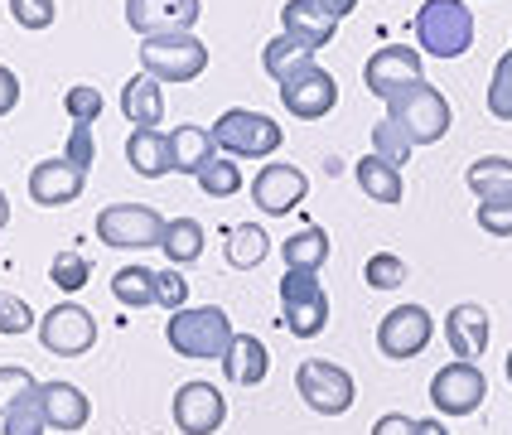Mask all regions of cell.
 I'll return each mask as SVG.
<instances>
[{"label":"cell","instance_id":"cell-26","mask_svg":"<svg viewBox=\"0 0 512 435\" xmlns=\"http://www.w3.org/2000/svg\"><path fill=\"white\" fill-rule=\"evenodd\" d=\"M353 174H358V189H363L372 203H401V194H406L401 170L387 165L382 155H363V160L353 165Z\"/></svg>","mask_w":512,"mask_h":435},{"label":"cell","instance_id":"cell-6","mask_svg":"<svg viewBox=\"0 0 512 435\" xmlns=\"http://www.w3.org/2000/svg\"><path fill=\"white\" fill-rule=\"evenodd\" d=\"M165 223L170 218H160V208H150V203H107L92 228H97V242H107V247L141 252V247H160Z\"/></svg>","mask_w":512,"mask_h":435},{"label":"cell","instance_id":"cell-22","mask_svg":"<svg viewBox=\"0 0 512 435\" xmlns=\"http://www.w3.org/2000/svg\"><path fill=\"white\" fill-rule=\"evenodd\" d=\"M126 160H131V170L141 174V179H160V174H170L174 170L170 136H165L160 126H136V131H131V141H126Z\"/></svg>","mask_w":512,"mask_h":435},{"label":"cell","instance_id":"cell-2","mask_svg":"<svg viewBox=\"0 0 512 435\" xmlns=\"http://www.w3.org/2000/svg\"><path fill=\"white\" fill-rule=\"evenodd\" d=\"M416 39L430 58H464L474 49V10L464 0H426L416 10Z\"/></svg>","mask_w":512,"mask_h":435},{"label":"cell","instance_id":"cell-44","mask_svg":"<svg viewBox=\"0 0 512 435\" xmlns=\"http://www.w3.org/2000/svg\"><path fill=\"white\" fill-rule=\"evenodd\" d=\"M63 160H68V165H78V170H92V160H97L92 126H73V131H68V150H63Z\"/></svg>","mask_w":512,"mask_h":435},{"label":"cell","instance_id":"cell-13","mask_svg":"<svg viewBox=\"0 0 512 435\" xmlns=\"http://www.w3.org/2000/svg\"><path fill=\"white\" fill-rule=\"evenodd\" d=\"M281 102L290 116L319 121V116H329L339 107V83H334V73H324L319 63H310V68H300L295 78L281 83Z\"/></svg>","mask_w":512,"mask_h":435},{"label":"cell","instance_id":"cell-5","mask_svg":"<svg viewBox=\"0 0 512 435\" xmlns=\"http://www.w3.org/2000/svg\"><path fill=\"white\" fill-rule=\"evenodd\" d=\"M387 116L411 136V145H435V141H445V131H450V102H445L440 87H430V83H416V87H406V92H397L387 102Z\"/></svg>","mask_w":512,"mask_h":435},{"label":"cell","instance_id":"cell-18","mask_svg":"<svg viewBox=\"0 0 512 435\" xmlns=\"http://www.w3.org/2000/svg\"><path fill=\"white\" fill-rule=\"evenodd\" d=\"M39 406H44V421L49 431H83L87 416H92V402H87L83 387L73 382H39Z\"/></svg>","mask_w":512,"mask_h":435},{"label":"cell","instance_id":"cell-45","mask_svg":"<svg viewBox=\"0 0 512 435\" xmlns=\"http://www.w3.org/2000/svg\"><path fill=\"white\" fill-rule=\"evenodd\" d=\"M15 107H20V78H15V68L0 63V116H10Z\"/></svg>","mask_w":512,"mask_h":435},{"label":"cell","instance_id":"cell-49","mask_svg":"<svg viewBox=\"0 0 512 435\" xmlns=\"http://www.w3.org/2000/svg\"><path fill=\"white\" fill-rule=\"evenodd\" d=\"M10 223V199H5V189H0V228Z\"/></svg>","mask_w":512,"mask_h":435},{"label":"cell","instance_id":"cell-19","mask_svg":"<svg viewBox=\"0 0 512 435\" xmlns=\"http://www.w3.org/2000/svg\"><path fill=\"white\" fill-rule=\"evenodd\" d=\"M281 34H290V39H300L305 49H324L329 39H334V29H339V20L319 5V0H285V10H281Z\"/></svg>","mask_w":512,"mask_h":435},{"label":"cell","instance_id":"cell-36","mask_svg":"<svg viewBox=\"0 0 512 435\" xmlns=\"http://www.w3.org/2000/svg\"><path fill=\"white\" fill-rule=\"evenodd\" d=\"M34 392H39V382H34L29 368H20V363H5V368H0V416L15 411V406L25 402V397H34Z\"/></svg>","mask_w":512,"mask_h":435},{"label":"cell","instance_id":"cell-25","mask_svg":"<svg viewBox=\"0 0 512 435\" xmlns=\"http://www.w3.org/2000/svg\"><path fill=\"white\" fill-rule=\"evenodd\" d=\"M266 252H271V237H266L261 223H232V228L223 232V257H228V266H237V271L261 266Z\"/></svg>","mask_w":512,"mask_h":435},{"label":"cell","instance_id":"cell-9","mask_svg":"<svg viewBox=\"0 0 512 435\" xmlns=\"http://www.w3.org/2000/svg\"><path fill=\"white\" fill-rule=\"evenodd\" d=\"M488 397V382L479 373V363H445L440 373L430 377V402L440 416H474Z\"/></svg>","mask_w":512,"mask_h":435},{"label":"cell","instance_id":"cell-33","mask_svg":"<svg viewBox=\"0 0 512 435\" xmlns=\"http://www.w3.org/2000/svg\"><path fill=\"white\" fill-rule=\"evenodd\" d=\"M49 281L73 295V290H83L87 281H92V261H87L83 252H73V247H68V252H54V261H49Z\"/></svg>","mask_w":512,"mask_h":435},{"label":"cell","instance_id":"cell-12","mask_svg":"<svg viewBox=\"0 0 512 435\" xmlns=\"http://www.w3.org/2000/svg\"><path fill=\"white\" fill-rule=\"evenodd\" d=\"M363 83H368V92L382 97V102H392L406 87L426 83V78H421V49H406V44L377 49V54L368 58V68H363Z\"/></svg>","mask_w":512,"mask_h":435},{"label":"cell","instance_id":"cell-46","mask_svg":"<svg viewBox=\"0 0 512 435\" xmlns=\"http://www.w3.org/2000/svg\"><path fill=\"white\" fill-rule=\"evenodd\" d=\"M372 435H416V421H411V416H401V411H387V416H377Z\"/></svg>","mask_w":512,"mask_h":435},{"label":"cell","instance_id":"cell-37","mask_svg":"<svg viewBox=\"0 0 512 435\" xmlns=\"http://www.w3.org/2000/svg\"><path fill=\"white\" fill-rule=\"evenodd\" d=\"M102 107H107V97H102L97 87H87V83L63 92V112L73 116V126H92V121L102 116Z\"/></svg>","mask_w":512,"mask_h":435},{"label":"cell","instance_id":"cell-41","mask_svg":"<svg viewBox=\"0 0 512 435\" xmlns=\"http://www.w3.org/2000/svg\"><path fill=\"white\" fill-rule=\"evenodd\" d=\"M34 329V310H29L20 295H10V290H0V334H29Z\"/></svg>","mask_w":512,"mask_h":435},{"label":"cell","instance_id":"cell-32","mask_svg":"<svg viewBox=\"0 0 512 435\" xmlns=\"http://www.w3.org/2000/svg\"><path fill=\"white\" fill-rule=\"evenodd\" d=\"M411 150H416V145H411V136L401 131L392 116H382V121L372 126V155H382L387 165H397V170H401V165L411 160Z\"/></svg>","mask_w":512,"mask_h":435},{"label":"cell","instance_id":"cell-34","mask_svg":"<svg viewBox=\"0 0 512 435\" xmlns=\"http://www.w3.org/2000/svg\"><path fill=\"white\" fill-rule=\"evenodd\" d=\"M199 189L208 199H232V194L242 189V170L232 165V155H218V160L199 174Z\"/></svg>","mask_w":512,"mask_h":435},{"label":"cell","instance_id":"cell-15","mask_svg":"<svg viewBox=\"0 0 512 435\" xmlns=\"http://www.w3.org/2000/svg\"><path fill=\"white\" fill-rule=\"evenodd\" d=\"M305 194H310V179H305V170H295V165H261V174L252 179V203L266 218L290 213Z\"/></svg>","mask_w":512,"mask_h":435},{"label":"cell","instance_id":"cell-28","mask_svg":"<svg viewBox=\"0 0 512 435\" xmlns=\"http://www.w3.org/2000/svg\"><path fill=\"white\" fill-rule=\"evenodd\" d=\"M314 63V49H305L300 39H290V34H276V39H266V49H261V68L285 83V78H295L300 68H310Z\"/></svg>","mask_w":512,"mask_h":435},{"label":"cell","instance_id":"cell-14","mask_svg":"<svg viewBox=\"0 0 512 435\" xmlns=\"http://www.w3.org/2000/svg\"><path fill=\"white\" fill-rule=\"evenodd\" d=\"M228 421V397L213 382H184L174 392V426L184 435H213Z\"/></svg>","mask_w":512,"mask_h":435},{"label":"cell","instance_id":"cell-27","mask_svg":"<svg viewBox=\"0 0 512 435\" xmlns=\"http://www.w3.org/2000/svg\"><path fill=\"white\" fill-rule=\"evenodd\" d=\"M464 184L474 189V199H479V203L512 199V160H508V155H484V160H474V165H469Z\"/></svg>","mask_w":512,"mask_h":435},{"label":"cell","instance_id":"cell-10","mask_svg":"<svg viewBox=\"0 0 512 435\" xmlns=\"http://www.w3.org/2000/svg\"><path fill=\"white\" fill-rule=\"evenodd\" d=\"M39 344L49 348L54 358H83L87 348L97 344V319L87 315L83 305L63 300L49 315L39 319Z\"/></svg>","mask_w":512,"mask_h":435},{"label":"cell","instance_id":"cell-17","mask_svg":"<svg viewBox=\"0 0 512 435\" xmlns=\"http://www.w3.org/2000/svg\"><path fill=\"white\" fill-rule=\"evenodd\" d=\"M83 184H87V170H78V165H68V160H39L29 170V199L39 203V208H63V203H73L83 194Z\"/></svg>","mask_w":512,"mask_h":435},{"label":"cell","instance_id":"cell-39","mask_svg":"<svg viewBox=\"0 0 512 435\" xmlns=\"http://www.w3.org/2000/svg\"><path fill=\"white\" fill-rule=\"evenodd\" d=\"M488 112L498 121H512V49L498 58L493 68V83H488Z\"/></svg>","mask_w":512,"mask_h":435},{"label":"cell","instance_id":"cell-48","mask_svg":"<svg viewBox=\"0 0 512 435\" xmlns=\"http://www.w3.org/2000/svg\"><path fill=\"white\" fill-rule=\"evenodd\" d=\"M416 435H450L445 421H416Z\"/></svg>","mask_w":512,"mask_h":435},{"label":"cell","instance_id":"cell-20","mask_svg":"<svg viewBox=\"0 0 512 435\" xmlns=\"http://www.w3.org/2000/svg\"><path fill=\"white\" fill-rule=\"evenodd\" d=\"M488 334H493V324H488V310H484V305H455V310L445 315V339H450V348H455L459 363H474V358H484Z\"/></svg>","mask_w":512,"mask_h":435},{"label":"cell","instance_id":"cell-11","mask_svg":"<svg viewBox=\"0 0 512 435\" xmlns=\"http://www.w3.org/2000/svg\"><path fill=\"white\" fill-rule=\"evenodd\" d=\"M430 334H435V319H430L426 305H397L392 315L377 324V348H382V358H416V353H426Z\"/></svg>","mask_w":512,"mask_h":435},{"label":"cell","instance_id":"cell-16","mask_svg":"<svg viewBox=\"0 0 512 435\" xmlns=\"http://www.w3.org/2000/svg\"><path fill=\"white\" fill-rule=\"evenodd\" d=\"M203 15L199 0H126V25L141 39L150 34H174V29H194Z\"/></svg>","mask_w":512,"mask_h":435},{"label":"cell","instance_id":"cell-47","mask_svg":"<svg viewBox=\"0 0 512 435\" xmlns=\"http://www.w3.org/2000/svg\"><path fill=\"white\" fill-rule=\"evenodd\" d=\"M319 5H324V10L334 15V20H348V15L358 10V0H319Z\"/></svg>","mask_w":512,"mask_h":435},{"label":"cell","instance_id":"cell-42","mask_svg":"<svg viewBox=\"0 0 512 435\" xmlns=\"http://www.w3.org/2000/svg\"><path fill=\"white\" fill-rule=\"evenodd\" d=\"M184 300H189V281L179 276V271H155V305H165V310H184Z\"/></svg>","mask_w":512,"mask_h":435},{"label":"cell","instance_id":"cell-50","mask_svg":"<svg viewBox=\"0 0 512 435\" xmlns=\"http://www.w3.org/2000/svg\"><path fill=\"white\" fill-rule=\"evenodd\" d=\"M508 382H512V353H508Z\"/></svg>","mask_w":512,"mask_h":435},{"label":"cell","instance_id":"cell-8","mask_svg":"<svg viewBox=\"0 0 512 435\" xmlns=\"http://www.w3.org/2000/svg\"><path fill=\"white\" fill-rule=\"evenodd\" d=\"M295 387H300L305 406H310V411H319V416H343L348 406L358 402L348 368L329 363V358H305V363L295 368Z\"/></svg>","mask_w":512,"mask_h":435},{"label":"cell","instance_id":"cell-4","mask_svg":"<svg viewBox=\"0 0 512 435\" xmlns=\"http://www.w3.org/2000/svg\"><path fill=\"white\" fill-rule=\"evenodd\" d=\"M232 319L228 310H218V305H189V310H174L170 329H165V339L179 358H223L232 344Z\"/></svg>","mask_w":512,"mask_h":435},{"label":"cell","instance_id":"cell-38","mask_svg":"<svg viewBox=\"0 0 512 435\" xmlns=\"http://www.w3.org/2000/svg\"><path fill=\"white\" fill-rule=\"evenodd\" d=\"M363 281H368L372 290H397L401 281H406V261H401L397 252H372L368 266H363Z\"/></svg>","mask_w":512,"mask_h":435},{"label":"cell","instance_id":"cell-35","mask_svg":"<svg viewBox=\"0 0 512 435\" xmlns=\"http://www.w3.org/2000/svg\"><path fill=\"white\" fill-rule=\"evenodd\" d=\"M44 431H49V421H44L39 392H34V397H25L15 411H5V416H0V435H44Z\"/></svg>","mask_w":512,"mask_h":435},{"label":"cell","instance_id":"cell-40","mask_svg":"<svg viewBox=\"0 0 512 435\" xmlns=\"http://www.w3.org/2000/svg\"><path fill=\"white\" fill-rule=\"evenodd\" d=\"M10 15H15V25L20 29H49L58 20V5L54 0H10Z\"/></svg>","mask_w":512,"mask_h":435},{"label":"cell","instance_id":"cell-3","mask_svg":"<svg viewBox=\"0 0 512 435\" xmlns=\"http://www.w3.org/2000/svg\"><path fill=\"white\" fill-rule=\"evenodd\" d=\"M208 131H213V145H218L223 155H232V160H266V155H276L285 141L281 126L266 112H252V107H228Z\"/></svg>","mask_w":512,"mask_h":435},{"label":"cell","instance_id":"cell-43","mask_svg":"<svg viewBox=\"0 0 512 435\" xmlns=\"http://www.w3.org/2000/svg\"><path fill=\"white\" fill-rule=\"evenodd\" d=\"M479 228L493 232V237H512V199L479 203Z\"/></svg>","mask_w":512,"mask_h":435},{"label":"cell","instance_id":"cell-23","mask_svg":"<svg viewBox=\"0 0 512 435\" xmlns=\"http://www.w3.org/2000/svg\"><path fill=\"white\" fill-rule=\"evenodd\" d=\"M121 116L131 126H160L165 121V83H155L150 73H136L121 87Z\"/></svg>","mask_w":512,"mask_h":435},{"label":"cell","instance_id":"cell-21","mask_svg":"<svg viewBox=\"0 0 512 435\" xmlns=\"http://www.w3.org/2000/svg\"><path fill=\"white\" fill-rule=\"evenodd\" d=\"M218 363H223L232 387H256V382H266V373H271V353H266V344L256 334H232L228 353Z\"/></svg>","mask_w":512,"mask_h":435},{"label":"cell","instance_id":"cell-30","mask_svg":"<svg viewBox=\"0 0 512 435\" xmlns=\"http://www.w3.org/2000/svg\"><path fill=\"white\" fill-rule=\"evenodd\" d=\"M281 257L290 271H319L329 261V232L324 228H300L295 237L281 242Z\"/></svg>","mask_w":512,"mask_h":435},{"label":"cell","instance_id":"cell-31","mask_svg":"<svg viewBox=\"0 0 512 435\" xmlns=\"http://www.w3.org/2000/svg\"><path fill=\"white\" fill-rule=\"evenodd\" d=\"M112 295H116V305H126V310L155 305V271L150 266H121L112 276Z\"/></svg>","mask_w":512,"mask_h":435},{"label":"cell","instance_id":"cell-7","mask_svg":"<svg viewBox=\"0 0 512 435\" xmlns=\"http://www.w3.org/2000/svg\"><path fill=\"white\" fill-rule=\"evenodd\" d=\"M281 310H285V329L295 339H319L324 324H329V295L319 286V271H290L281 276Z\"/></svg>","mask_w":512,"mask_h":435},{"label":"cell","instance_id":"cell-1","mask_svg":"<svg viewBox=\"0 0 512 435\" xmlns=\"http://www.w3.org/2000/svg\"><path fill=\"white\" fill-rule=\"evenodd\" d=\"M208 68V44L194 29H174V34H150L141 39V73L155 83H194Z\"/></svg>","mask_w":512,"mask_h":435},{"label":"cell","instance_id":"cell-29","mask_svg":"<svg viewBox=\"0 0 512 435\" xmlns=\"http://www.w3.org/2000/svg\"><path fill=\"white\" fill-rule=\"evenodd\" d=\"M160 252L170 257V266H194L203 257V223L199 218H170L165 237H160Z\"/></svg>","mask_w":512,"mask_h":435},{"label":"cell","instance_id":"cell-24","mask_svg":"<svg viewBox=\"0 0 512 435\" xmlns=\"http://www.w3.org/2000/svg\"><path fill=\"white\" fill-rule=\"evenodd\" d=\"M170 160L179 174H194V179H199V174L218 160L213 131H203V126H174L170 131Z\"/></svg>","mask_w":512,"mask_h":435}]
</instances>
